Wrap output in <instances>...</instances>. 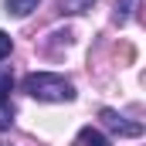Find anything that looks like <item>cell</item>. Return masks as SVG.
I'll list each match as a JSON object with an SVG mask.
<instances>
[{
	"mask_svg": "<svg viewBox=\"0 0 146 146\" xmlns=\"http://www.w3.org/2000/svg\"><path fill=\"white\" fill-rule=\"evenodd\" d=\"M24 92L37 102H72L75 99V85L65 75H51V72H31L24 78Z\"/></svg>",
	"mask_w": 146,
	"mask_h": 146,
	"instance_id": "obj_1",
	"label": "cell"
},
{
	"mask_svg": "<svg viewBox=\"0 0 146 146\" xmlns=\"http://www.w3.org/2000/svg\"><path fill=\"white\" fill-rule=\"evenodd\" d=\"M99 119H102L106 129L119 133V136H143V122H133V119H126L122 112H115V109H102Z\"/></svg>",
	"mask_w": 146,
	"mask_h": 146,
	"instance_id": "obj_2",
	"label": "cell"
},
{
	"mask_svg": "<svg viewBox=\"0 0 146 146\" xmlns=\"http://www.w3.org/2000/svg\"><path fill=\"white\" fill-rule=\"evenodd\" d=\"M75 146H109V139H106L99 129L85 126V129H78V136H75Z\"/></svg>",
	"mask_w": 146,
	"mask_h": 146,
	"instance_id": "obj_3",
	"label": "cell"
},
{
	"mask_svg": "<svg viewBox=\"0 0 146 146\" xmlns=\"http://www.w3.org/2000/svg\"><path fill=\"white\" fill-rule=\"evenodd\" d=\"M136 7H139V0H115V14H112V21L122 27V24H129V17L136 14Z\"/></svg>",
	"mask_w": 146,
	"mask_h": 146,
	"instance_id": "obj_4",
	"label": "cell"
},
{
	"mask_svg": "<svg viewBox=\"0 0 146 146\" xmlns=\"http://www.w3.org/2000/svg\"><path fill=\"white\" fill-rule=\"evenodd\" d=\"M37 3H41V0H7V14H14V17H27L31 10H37Z\"/></svg>",
	"mask_w": 146,
	"mask_h": 146,
	"instance_id": "obj_5",
	"label": "cell"
},
{
	"mask_svg": "<svg viewBox=\"0 0 146 146\" xmlns=\"http://www.w3.org/2000/svg\"><path fill=\"white\" fill-rule=\"evenodd\" d=\"M92 3L95 0H58V10L61 14H85V10H92Z\"/></svg>",
	"mask_w": 146,
	"mask_h": 146,
	"instance_id": "obj_6",
	"label": "cell"
},
{
	"mask_svg": "<svg viewBox=\"0 0 146 146\" xmlns=\"http://www.w3.org/2000/svg\"><path fill=\"white\" fill-rule=\"evenodd\" d=\"M10 88H14V75L10 68H0V102H10Z\"/></svg>",
	"mask_w": 146,
	"mask_h": 146,
	"instance_id": "obj_7",
	"label": "cell"
},
{
	"mask_svg": "<svg viewBox=\"0 0 146 146\" xmlns=\"http://www.w3.org/2000/svg\"><path fill=\"white\" fill-rule=\"evenodd\" d=\"M10 51H14V37L7 34V31H0V61H3Z\"/></svg>",
	"mask_w": 146,
	"mask_h": 146,
	"instance_id": "obj_8",
	"label": "cell"
},
{
	"mask_svg": "<svg viewBox=\"0 0 146 146\" xmlns=\"http://www.w3.org/2000/svg\"><path fill=\"white\" fill-rule=\"evenodd\" d=\"M14 122V109H10V102H0V129H7Z\"/></svg>",
	"mask_w": 146,
	"mask_h": 146,
	"instance_id": "obj_9",
	"label": "cell"
}]
</instances>
